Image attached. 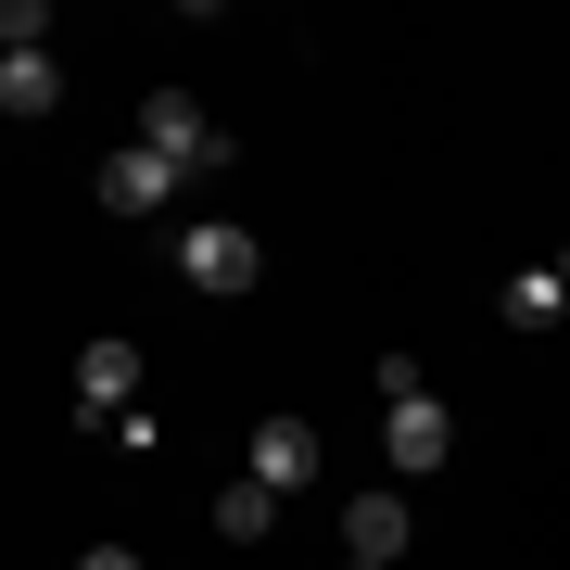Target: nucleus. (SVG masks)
Wrapping results in <instances>:
<instances>
[{
    "label": "nucleus",
    "instance_id": "f257e3e1",
    "mask_svg": "<svg viewBox=\"0 0 570 570\" xmlns=\"http://www.w3.org/2000/svg\"><path fill=\"white\" fill-rule=\"evenodd\" d=\"M178 279L216 292V305H242V292L266 279V242H254V228H228V216H190V228H178Z\"/></svg>",
    "mask_w": 570,
    "mask_h": 570
},
{
    "label": "nucleus",
    "instance_id": "f03ea898",
    "mask_svg": "<svg viewBox=\"0 0 570 570\" xmlns=\"http://www.w3.org/2000/svg\"><path fill=\"white\" fill-rule=\"evenodd\" d=\"M140 140L178 165V178H216V165L242 153V140H228V127L204 115V102H190V89H153V102H140Z\"/></svg>",
    "mask_w": 570,
    "mask_h": 570
},
{
    "label": "nucleus",
    "instance_id": "7ed1b4c3",
    "mask_svg": "<svg viewBox=\"0 0 570 570\" xmlns=\"http://www.w3.org/2000/svg\"><path fill=\"white\" fill-rule=\"evenodd\" d=\"M444 456H456V419H444V393H406V406H381V469H393V482H431Z\"/></svg>",
    "mask_w": 570,
    "mask_h": 570
},
{
    "label": "nucleus",
    "instance_id": "20e7f679",
    "mask_svg": "<svg viewBox=\"0 0 570 570\" xmlns=\"http://www.w3.org/2000/svg\"><path fill=\"white\" fill-rule=\"evenodd\" d=\"M77 419H89V431L140 419V343H89V355H77Z\"/></svg>",
    "mask_w": 570,
    "mask_h": 570
},
{
    "label": "nucleus",
    "instance_id": "39448f33",
    "mask_svg": "<svg viewBox=\"0 0 570 570\" xmlns=\"http://www.w3.org/2000/svg\"><path fill=\"white\" fill-rule=\"evenodd\" d=\"M419 532H406V482H367L355 508H343V558H367V570H393Z\"/></svg>",
    "mask_w": 570,
    "mask_h": 570
},
{
    "label": "nucleus",
    "instance_id": "423d86ee",
    "mask_svg": "<svg viewBox=\"0 0 570 570\" xmlns=\"http://www.w3.org/2000/svg\"><path fill=\"white\" fill-rule=\"evenodd\" d=\"M165 204H178V165H165L153 140L102 153V216H165Z\"/></svg>",
    "mask_w": 570,
    "mask_h": 570
},
{
    "label": "nucleus",
    "instance_id": "0eeeda50",
    "mask_svg": "<svg viewBox=\"0 0 570 570\" xmlns=\"http://www.w3.org/2000/svg\"><path fill=\"white\" fill-rule=\"evenodd\" d=\"M254 482H266V494H305V482H317V419H292V406L254 419Z\"/></svg>",
    "mask_w": 570,
    "mask_h": 570
},
{
    "label": "nucleus",
    "instance_id": "6e6552de",
    "mask_svg": "<svg viewBox=\"0 0 570 570\" xmlns=\"http://www.w3.org/2000/svg\"><path fill=\"white\" fill-rule=\"evenodd\" d=\"M0 115H13V127L63 115V63H51V51H0Z\"/></svg>",
    "mask_w": 570,
    "mask_h": 570
},
{
    "label": "nucleus",
    "instance_id": "1a4fd4ad",
    "mask_svg": "<svg viewBox=\"0 0 570 570\" xmlns=\"http://www.w3.org/2000/svg\"><path fill=\"white\" fill-rule=\"evenodd\" d=\"M279 508H292V494H266L254 469H242V482H216V532H228V546H266V532H279Z\"/></svg>",
    "mask_w": 570,
    "mask_h": 570
},
{
    "label": "nucleus",
    "instance_id": "9d476101",
    "mask_svg": "<svg viewBox=\"0 0 570 570\" xmlns=\"http://www.w3.org/2000/svg\"><path fill=\"white\" fill-rule=\"evenodd\" d=\"M558 317H570V279H558V254H546V266L508 279V330H558Z\"/></svg>",
    "mask_w": 570,
    "mask_h": 570
},
{
    "label": "nucleus",
    "instance_id": "9b49d317",
    "mask_svg": "<svg viewBox=\"0 0 570 570\" xmlns=\"http://www.w3.org/2000/svg\"><path fill=\"white\" fill-rule=\"evenodd\" d=\"M0 51H51V0H13L0 13Z\"/></svg>",
    "mask_w": 570,
    "mask_h": 570
},
{
    "label": "nucleus",
    "instance_id": "f8f14e48",
    "mask_svg": "<svg viewBox=\"0 0 570 570\" xmlns=\"http://www.w3.org/2000/svg\"><path fill=\"white\" fill-rule=\"evenodd\" d=\"M77 570H140V558H127V546H89V558H77Z\"/></svg>",
    "mask_w": 570,
    "mask_h": 570
},
{
    "label": "nucleus",
    "instance_id": "ddd939ff",
    "mask_svg": "<svg viewBox=\"0 0 570 570\" xmlns=\"http://www.w3.org/2000/svg\"><path fill=\"white\" fill-rule=\"evenodd\" d=\"M558 279H570V242H558Z\"/></svg>",
    "mask_w": 570,
    "mask_h": 570
},
{
    "label": "nucleus",
    "instance_id": "4468645a",
    "mask_svg": "<svg viewBox=\"0 0 570 570\" xmlns=\"http://www.w3.org/2000/svg\"><path fill=\"white\" fill-rule=\"evenodd\" d=\"M343 570H367V558H343Z\"/></svg>",
    "mask_w": 570,
    "mask_h": 570
}]
</instances>
